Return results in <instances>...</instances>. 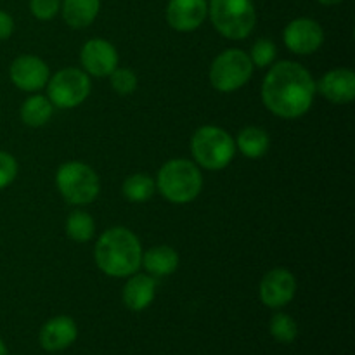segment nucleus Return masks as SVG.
<instances>
[{
    "mask_svg": "<svg viewBox=\"0 0 355 355\" xmlns=\"http://www.w3.org/2000/svg\"><path fill=\"white\" fill-rule=\"evenodd\" d=\"M315 83L311 73L295 61L277 62L267 73L262 99L269 111L281 118H300L314 103Z\"/></svg>",
    "mask_w": 355,
    "mask_h": 355,
    "instance_id": "1",
    "label": "nucleus"
},
{
    "mask_svg": "<svg viewBox=\"0 0 355 355\" xmlns=\"http://www.w3.org/2000/svg\"><path fill=\"white\" fill-rule=\"evenodd\" d=\"M96 263L106 276L130 277L141 267L142 246L137 236L125 227L107 229L97 239Z\"/></svg>",
    "mask_w": 355,
    "mask_h": 355,
    "instance_id": "2",
    "label": "nucleus"
},
{
    "mask_svg": "<svg viewBox=\"0 0 355 355\" xmlns=\"http://www.w3.org/2000/svg\"><path fill=\"white\" fill-rule=\"evenodd\" d=\"M156 187L170 203L186 205L200 196L203 177L189 159H170L159 168Z\"/></svg>",
    "mask_w": 355,
    "mask_h": 355,
    "instance_id": "3",
    "label": "nucleus"
},
{
    "mask_svg": "<svg viewBox=\"0 0 355 355\" xmlns=\"http://www.w3.org/2000/svg\"><path fill=\"white\" fill-rule=\"evenodd\" d=\"M208 16L215 30L231 40L250 37L257 23V10L252 0H210Z\"/></svg>",
    "mask_w": 355,
    "mask_h": 355,
    "instance_id": "4",
    "label": "nucleus"
},
{
    "mask_svg": "<svg viewBox=\"0 0 355 355\" xmlns=\"http://www.w3.org/2000/svg\"><path fill=\"white\" fill-rule=\"evenodd\" d=\"M191 151L196 163L203 168L222 170L234 158L236 142L222 128L207 125L194 132L191 139Z\"/></svg>",
    "mask_w": 355,
    "mask_h": 355,
    "instance_id": "5",
    "label": "nucleus"
},
{
    "mask_svg": "<svg viewBox=\"0 0 355 355\" xmlns=\"http://www.w3.org/2000/svg\"><path fill=\"white\" fill-rule=\"evenodd\" d=\"M55 184L68 203L89 205L99 194V177L82 162H68L59 166L55 173Z\"/></svg>",
    "mask_w": 355,
    "mask_h": 355,
    "instance_id": "6",
    "label": "nucleus"
},
{
    "mask_svg": "<svg viewBox=\"0 0 355 355\" xmlns=\"http://www.w3.org/2000/svg\"><path fill=\"white\" fill-rule=\"evenodd\" d=\"M253 62L245 51L227 49L215 58L210 68V82L218 92H234L252 78Z\"/></svg>",
    "mask_w": 355,
    "mask_h": 355,
    "instance_id": "7",
    "label": "nucleus"
},
{
    "mask_svg": "<svg viewBox=\"0 0 355 355\" xmlns=\"http://www.w3.org/2000/svg\"><path fill=\"white\" fill-rule=\"evenodd\" d=\"M49 101L52 106L71 110L82 104L90 94V80L87 73L78 68H66L49 80Z\"/></svg>",
    "mask_w": 355,
    "mask_h": 355,
    "instance_id": "8",
    "label": "nucleus"
},
{
    "mask_svg": "<svg viewBox=\"0 0 355 355\" xmlns=\"http://www.w3.org/2000/svg\"><path fill=\"white\" fill-rule=\"evenodd\" d=\"M283 40L293 54H314L324 42V31L318 21L311 17L293 19L283 31Z\"/></svg>",
    "mask_w": 355,
    "mask_h": 355,
    "instance_id": "9",
    "label": "nucleus"
},
{
    "mask_svg": "<svg viewBox=\"0 0 355 355\" xmlns=\"http://www.w3.org/2000/svg\"><path fill=\"white\" fill-rule=\"evenodd\" d=\"M297 293V279L286 269H272L260 283V300L269 309H281L290 304Z\"/></svg>",
    "mask_w": 355,
    "mask_h": 355,
    "instance_id": "10",
    "label": "nucleus"
},
{
    "mask_svg": "<svg viewBox=\"0 0 355 355\" xmlns=\"http://www.w3.org/2000/svg\"><path fill=\"white\" fill-rule=\"evenodd\" d=\"M9 76L17 89L37 92L49 82V66L37 55H19L10 64Z\"/></svg>",
    "mask_w": 355,
    "mask_h": 355,
    "instance_id": "11",
    "label": "nucleus"
},
{
    "mask_svg": "<svg viewBox=\"0 0 355 355\" xmlns=\"http://www.w3.org/2000/svg\"><path fill=\"white\" fill-rule=\"evenodd\" d=\"M80 61L89 75L110 76L118 68V52L110 42L92 38L82 47Z\"/></svg>",
    "mask_w": 355,
    "mask_h": 355,
    "instance_id": "12",
    "label": "nucleus"
},
{
    "mask_svg": "<svg viewBox=\"0 0 355 355\" xmlns=\"http://www.w3.org/2000/svg\"><path fill=\"white\" fill-rule=\"evenodd\" d=\"M208 14L207 0H170L166 21L177 31H194L203 24Z\"/></svg>",
    "mask_w": 355,
    "mask_h": 355,
    "instance_id": "13",
    "label": "nucleus"
},
{
    "mask_svg": "<svg viewBox=\"0 0 355 355\" xmlns=\"http://www.w3.org/2000/svg\"><path fill=\"white\" fill-rule=\"evenodd\" d=\"M78 336L76 322L68 315H58L40 329V345L47 352H61L71 347Z\"/></svg>",
    "mask_w": 355,
    "mask_h": 355,
    "instance_id": "14",
    "label": "nucleus"
},
{
    "mask_svg": "<svg viewBox=\"0 0 355 355\" xmlns=\"http://www.w3.org/2000/svg\"><path fill=\"white\" fill-rule=\"evenodd\" d=\"M318 89L322 97L335 104L352 103L355 99V73L347 68L331 69L322 75Z\"/></svg>",
    "mask_w": 355,
    "mask_h": 355,
    "instance_id": "15",
    "label": "nucleus"
},
{
    "mask_svg": "<svg viewBox=\"0 0 355 355\" xmlns=\"http://www.w3.org/2000/svg\"><path fill=\"white\" fill-rule=\"evenodd\" d=\"M156 295V283L146 274H132L123 288V304L130 311L141 312L153 304Z\"/></svg>",
    "mask_w": 355,
    "mask_h": 355,
    "instance_id": "16",
    "label": "nucleus"
},
{
    "mask_svg": "<svg viewBox=\"0 0 355 355\" xmlns=\"http://www.w3.org/2000/svg\"><path fill=\"white\" fill-rule=\"evenodd\" d=\"M101 9V0H64L61 3L62 19L68 26L80 30L94 23Z\"/></svg>",
    "mask_w": 355,
    "mask_h": 355,
    "instance_id": "17",
    "label": "nucleus"
},
{
    "mask_svg": "<svg viewBox=\"0 0 355 355\" xmlns=\"http://www.w3.org/2000/svg\"><path fill=\"white\" fill-rule=\"evenodd\" d=\"M141 266H144L146 270L153 276H170L179 267V253L166 245L153 246L151 250L142 253Z\"/></svg>",
    "mask_w": 355,
    "mask_h": 355,
    "instance_id": "18",
    "label": "nucleus"
},
{
    "mask_svg": "<svg viewBox=\"0 0 355 355\" xmlns=\"http://www.w3.org/2000/svg\"><path fill=\"white\" fill-rule=\"evenodd\" d=\"M270 139L263 128L246 127L238 134L236 148L246 156V158H262L269 151Z\"/></svg>",
    "mask_w": 355,
    "mask_h": 355,
    "instance_id": "19",
    "label": "nucleus"
},
{
    "mask_svg": "<svg viewBox=\"0 0 355 355\" xmlns=\"http://www.w3.org/2000/svg\"><path fill=\"white\" fill-rule=\"evenodd\" d=\"M52 116V103L49 97L31 96L21 106V120L28 127H42Z\"/></svg>",
    "mask_w": 355,
    "mask_h": 355,
    "instance_id": "20",
    "label": "nucleus"
},
{
    "mask_svg": "<svg viewBox=\"0 0 355 355\" xmlns=\"http://www.w3.org/2000/svg\"><path fill=\"white\" fill-rule=\"evenodd\" d=\"M156 184L153 182L151 177L144 173H135L125 179L123 182V194L132 203H144L155 194Z\"/></svg>",
    "mask_w": 355,
    "mask_h": 355,
    "instance_id": "21",
    "label": "nucleus"
},
{
    "mask_svg": "<svg viewBox=\"0 0 355 355\" xmlns=\"http://www.w3.org/2000/svg\"><path fill=\"white\" fill-rule=\"evenodd\" d=\"M96 232L94 218L87 211H73L66 220V234L76 243H87Z\"/></svg>",
    "mask_w": 355,
    "mask_h": 355,
    "instance_id": "22",
    "label": "nucleus"
},
{
    "mask_svg": "<svg viewBox=\"0 0 355 355\" xmlns=\"http://www.w3.org/2000/svg\"><path fill=\"white\" fill-rule=\"evenodd\" d=\"M269 333L279 343H291L298 336V324L291 315L279 312L270 319Z\"/></svg>",
    "mask_w": 355,
    "mask_h": 355,
    "instance_id": "23",
    "label": "nucleus"
},
{
    "mask_svg": "<svg viewBox=\"0 0 355 355\" xmlns=\"http://www.w3.org/2000/svg\"><path fill=\"white\" fill-rule=\"evenodd\" d=\"M111 87L118 96H130L137 89V76L127 68H116L111 73Z\"/></svg>",
    "mask_w": 355,
    "mask_h": 355,
    "instance_id": "24",
    "label": "nucleus"
},
{
    "mask_svg": "<svg viewBox=\"0 0 355 355\" xmlns=\"http://www.w3.org/2000/svg\"><path fill=\"white\" fill-rule=\"evenodd\" d=\"M276 54H277L276 45H274L270 40L262 38V40H257L255 44H253L252 52H250V59H252L253 66L266 68V66H269L270 62L276 59Z\"/></svg>",
    "mask_w": 355,
    "mask_h": 355,
    "instance_id": "25",
    "label": "nucleus"
},
{
    "mask_svg": "<svg viewBox=\"0 0 355 355\" xmlns=\"http://www.w3.org/2000/svg\"><path fill=\"white\" fill-rule=\"evenodd\" d=\"M30 10L37 19L49 21L61 10V0H30Z\"/></svg>",
    "mask_w": 355,
    "mask_h": 355,
    "instance_id": "26",
    "label": "nucleus"
},
{
    "mask_svg": "<svg viewBox=\"0 0 355 355\" xmlns=\"http://www.w3.org/2000/svg\"><path fill=\"white\" fill-rule=\"evenodd\" d=\"M17 175V163L9 153L0 151V189L9 186Z\"/></svg>",
    "mask_w": 355,
    "mask_h": 355,
    "instance_id": "27",
    "label": "nucleus"
},
{
    "mask_svg": "<svg viewBox=\"0 0 355 355\" xmlns=\"http://www.w3.org/2000/svg\"><path fill=\"white\" fill-rule=\"evenodd\" d=\"M14 31V19L7 12L0 10V40H7Z\"/></svg>",
    "mask_w": 355,
    "mask_h": 355,
    "instance_id": "28",
    "label": "nucleus"
},
{
    "mask_svg": "<svg viewBox=\"0 0 355 355\" xmlns=\"http://www.w3.org/2000/svg\"><path fill=\"white\" fill-rule=\"evenodd\" d=\"M318 2H321L322 6H336V3L343 2V0H318Z\"/></svg>",
    "mask_w": 355,
    "mask_h": 355,
    "instance_id": "29",
    "label": "nucleus"
},
{
    "mask_svg": "<svg viewBox=\"0 0 355 355\" xmlns=\"http://www.w3.org/2000/svg\"><path fill=\"white\" fill-rule=\"evenodd\" d=\"M0 355H7L6 345H3V342H2V340H0Z\"/></svg>",
    "mask_w": 355,
    "mask_h": 355,
    "instance_id": "30",
    "label": "nucleus"
}]
</instances>
